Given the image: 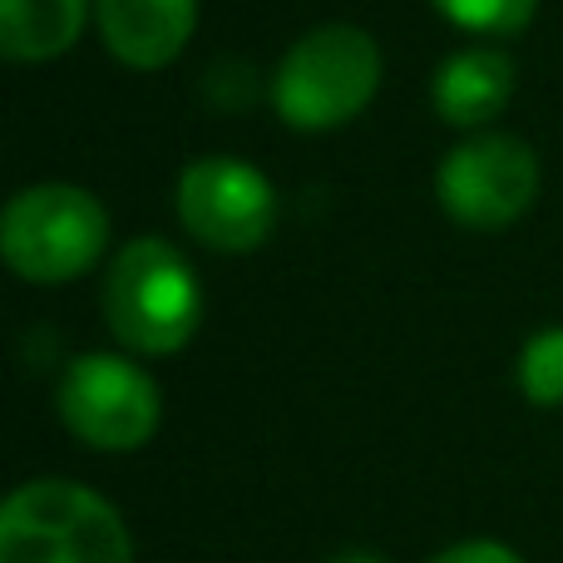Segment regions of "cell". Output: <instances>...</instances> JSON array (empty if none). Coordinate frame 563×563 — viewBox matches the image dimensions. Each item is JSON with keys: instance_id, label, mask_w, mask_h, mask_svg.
Returning <instances> with one entry per match:
<instances>
[{"instance_id": "5", "label": "cell", "mask_w": 563, "mask_h": 563, "mask_svg": "<svg viewBox=\"0 0 563 563\" xmlns=\"http://www.w3.org/2000/svg\"><path fill=\"white\" fill-rule=\"evenodd\" d=\"M59 416L95 450H139L158 430L164 396L144 366L95 351L79 356L59 380Z\"/></svg>"}, {"instance_id": "6", "label": "cell", "mask_w": 563, "mask_h": 563, "mask_svg": "<svg viewBox=\"0 0 563 563\" xmlns=\"http://www.w3.org/2000/svg\"><path fill=\"white\" fill-rule=\"evenodd\" d=\"M435 188L455 223L495 233L529 213L539 194V158L509 134H475L440 164Z\"/></svg>"}, {"instance_id": "1", "label": "cell", "mask_w": 563, "mask_h": 563, "mask_svg": "<svg viewBox=\"0 0 563 563\" xmlns=\"http://www.w3.org/2000/svg\"><path fill=\"white\" fill-rule=\"evenodd\" d=\"M0 563H134V544L95 489L30 479L0 509Z\"/></svg>"}, {"instance_id": "12", "label": "cell", "mask_w": 563, "mask_h": 563, "mask_svg": "<svg viewBox=\"0 0 563 563\" xmlns=\"http://www.w3.org/2000/svg\"><path fill=\"white\" fill-rule=\"evenodd\" d=\"M445 20H455L460 30H475V35H515L534 20L539 0H430Z\"/></svg>"}, {"instance_id": "8", "label": "cell", "mask_w": 563, "mask_h": 563, "mask_svg": "<svg viewBox=\"0 0 563 563\" xmlns=\"http://www.w3.org/2000/svg\"><path fill=\"white\" fill-rule=\"evenodd\" d=\"M198 25V0H99V30L114 59L158 69L184 55Z\"/></svg>"}, {"instance_id": "11", "label": "cell", "mask_w": 563, "mask_h": 563, "mask_svg": "<svg viewBox=\"0 0 563 563\" xmlns=\"http://www.w3.org/2000/svg\"><path fill=\"white\" fill-rule=\"evenodd\" d=\"M519 386L534 406H563V327H549L519 351Z\"/></svg>"}, {"instance_id": "10", "label": "cell", "mask_w": 563, "mask_h": 563, "mask_svg": "<svg viewBox=\"0 0 563 563\" xmlns=\"http://www.w3.org/2000/svg\"><path fill=\"white\" fill-rule=\"evenodd\" d=\"M85 30V0H0V49L20 65L65 55Z\"/></svg>"}, {"instance_id": "3", "label": "cell", "mask_w": 563, "mask_h": 563, "mask_svg": "<svg viewBox=\"0 0 563 563\" xmlns=\"http://www.w3.org/2000/svg\"><path fill=\"white\" fill-rule=\"evenodd\" d=\"M380 85V49L356 25H321L282 55L273 104L301 134L341 129L371 104Z\"/></svg>"}, {"instance_id": "14", "label": "cell", "mask_w": 563, "mask_h": 563, "mask_svg": "<svg viewBox=\"0 0 563 563\" xmlns=\"http://www.w3.org/2000/svg\"><path fill=\"white\" fill-rule=\"evenodd\" d=\"M327 563H386V559L371 554V549H341V554H331Z\"/></svg>"}, {"instance_id": "9", "label": "cell", "mask_w": 563, "mask_h": 563, "mask_svg": "<svg viewBox=\"0 0 563 563\" xmlns=\"http://www.w3.org/2000/svg\"><path fill=\"white\" fill-rule=\"evenodd\" d=\"M515 95V59L505 49H460L440 65L430 99L435 114L455 129H479L499 114Z\"/></svg>"}, {"instance_id": "13", "label": "cell", "mask_w": 563, "mask_h": 563, "mask_svg": "<svg viewBox=\"0 0 563 563\" xmlns=\"http://www.w3.org/2000/svg\"><path fill=\"white\" fill-rule=\"evenodd\" d=\"M430 563H525L515 549L495 544V539H470V544H455L445 554H435Z\"/></svg>"}, {"instance_id": "4", "label": "cell", "mask_w": 563, "mask_h": 563, "mask_svg": "<svg viewBox=\"0 0 563 563\" xmlns=\"http://www.w3.org/2000/svg\"><path fill=\"white\" fill-rule=\"evenodd\" d=\"M109 243V218L95 194L69 184H35L10 198L0 223V253L10 273L55 287L99 263Z\"/></svg>"}, {"instance_id": "7", "label": "cell", "mask_w": 563, "mask_h": 563, "mask_svg": "<svg viewBox=\"0 0 563 563\" xmlns=\"http://www.w3.org/2000/svg\"><path fill=\"white\" fill-rule=\"evenodd\" d=\"M178 218L213 253H253L277 218V194L243 158H198L178 178Z\"/></svg>"}, {"instance_id": "2", "label": "cell", "mask_w": 563, "mask_h": 563, "mask_svg": "<svg viewBox=\"0 0 563 563\" xmlns=\"http://www.w3.org/2000/svg\"><path fill=\"white\" fill-rule=\"evenodd\" d=\"M104 317L129 351L168 356L194 341L198 317H203V291L178 247L158 238H134L109 267Z\"/></svg>"}]
</instances>
